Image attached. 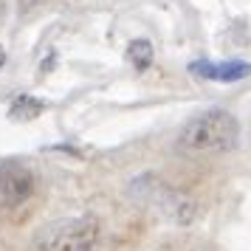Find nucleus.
<instances>
[{"label":"nucleus","mask_w":251,"mask_h":251,"mask_svg":"<svg viewBox=\"0 0 251 251\" xmlns=\"http://www.w3.org/2000/svg\"><path fill=\"white\" fill-rule=\"evenodd\" d=\"M40 113H43V102L34 99V96H17L12 104V110H9V116L17 119V122H28V119H34Z\"/></svg>","instance_id":"6"},{"label":"nucleus","mask_w":251,"mask_h":251,"mask_svg":"<svg viewBox=\"0 0 251 251\" xmlns=\"http://www.w3.org/2000/svg\"><path fill=\"white\" fill-rule=\"evenodd\" d=\"M37 172L23 158L0 161V206L20 209L37 195Z\"/></svg>","instance_id":"4"},{"label":"nucleus","mask_w":251,"mask_h":251,"mask_svg":"<svg viewBox=\"0 0 251 251\" xmlns=\"http://www.w3.org/2000/svg\"><path fill=\"white\" fill-rule=\"evenodd\" d=\"M127 195L141 203L144 209L155 212L158 217L170 220L175 226H189L198 215V203L192 198H186L183 192H178L175 186H170L167 181H161L155 175H138L130 181Z\"/></svg>","instance_id":"2"},{"label":"nucleus","mask_w":251,"mask_h":251,"mask_svg":"<svg viewBox=\"0 0 251 251\" xmlns=\"http://www.w3.org/2000/svg\"><path fill=\"white\" fill-rule=\"evenodd\" d=\"M3 62H6V51H3V48H0V65H3Z\"/></svg>","instance_id":"8"},{"label":"nucleus","mask_w":251,"mask_h":251,"mask_svg":"<svg viewBox=\"0 0 251 251\" xmlns=\"http://www.w3.org/2000/svg\"><path fill=\"white\" fill-rule=\"evenodd\" d=\"M127 57H130V62H133L138 71H144L150 62H152V43H147V40H133V43L127 46Z\"/></svg>","instance_id":"7"},{"label":"nucleus","mask_w":251,"mask_h":251,"mask_svg":"<svg viewBox=\"0 0 251 251\" xmlns=\"http://www.w3.org/2000/svg\"><path fill=\"white\" fill-rule=\"evenodd\" d=\"M0 12H3V3H0Z\"/></svg>","instance_id":"9"},{"label":"nucleus","mask_w":251,"mask_h":251,"mask_svg":"<svg viewBox=\"0 0 251 251\" xmlns=\"http://www.w3.org/2000/svg\"><path fill=\"white\" fill-rule=\"evenodd\" d=\"M240 141V122L234 113L223 107H209L203 113L192 116L178 133V147L195 155L206 152H228Z\"/></svg>","instance_id":"1"},{"label":"nucleus","mask_w":251,"mask_h":251,"mask_svg":"<svg viewBox=\"0 0 251 251\" xmlns=\"http://www.w3.org/2000/svg\"><path fill=\"white\" fill-rule=\"evenodd\" d=\"M195 76H203L212 82H240L251 76V62L243 59H226V62H209V59H198L189 65Z\"/></svg>","instance_id":"5"},{"label":"nucleus","mask_w":251,"mask_h":251,"mask_svg":"<svg viewBox=\"0 0 251 251\" xmlns=\"http://www.w3.org/2000/svg\"><path fill=\"white\" fill-rule=\"evenodd\" d=\"M102 223L93 215H74L51 220L34 234L37 251H96Z\"/></svg>","instance_id":"3"}]
</instances>
